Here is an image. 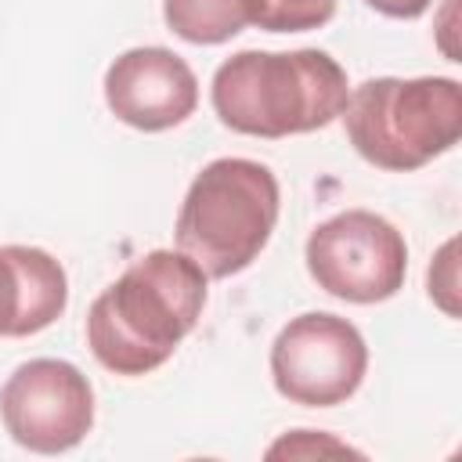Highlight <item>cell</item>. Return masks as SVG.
I'll return each instance as SVG.
<instances>
[{
    "label": "cell",
    "instance_id": "52a82bcc",
    "mask_svg": "<svg viewBox=\"0 0 462 462\" xmlns=\"http://www.w3.org/2000/svg\"><path fill=\"white\" fill-rule=\"evenodd\" d=\"M0 419L14 444L36 455L72 451L94 426V386L61 357H32L0 386Z\"/></svg>",
    "mask_w": 462,
    "mask_h": 462
},
{
    "label": "cell",
    "instance_id": "3957f363",
    "mask_svg": "<svg viewBox=\"0 0 462 462\" xmlns=\"http://www.w3.org/2000/svg\"><path fill=\"white\" fill-rule=\"evenodd\" d=\"M282 191L271 166L224 155L206 162L184 191L177 213V249L191 256L206 278L245 271L278 224Z\"/></svg>",
    "mask_w": 462,
    "mask_h": 462
},
{
    "label": "cell",
    "instance_id": "9c48e42d",
    "mask_svg": "<svg viewBox=\"0 0 462 462\" xmlns=\"http://www.w3.org/2000/svg\"><path fill=\"white\" fill-rule=\"evenodd\" d=\"M65 267L36 245H0V336L25 339L65 314Z\"/></svg>",
    "mask_w": 462,
    "mask_h": 462
},
{
    "label": "cell",
    "instance_id": "8fae6325",
    "mask_svg": "<svg viewBox=\"0 0 462 462\" xmlns=\"http://www.w3.org/2000/svg\"><path fill=\"white\" fill-rule=\"evenodd\" d=\"M336 14V0H260L256 25L267 32H307L321 29Z\"/></svg>",
    "mask_w": 462,
    "mask_h": 462
},
{
    "label": "cell",
    "instance_id": "5b68a950",
    "mask_svg": "<svg viewBox=\"0 0 462 462\" xmlns=\"http://www.w3.org/2000/svg\"><path fill=\"white\" fill-rule=\"evenodd\" d=\"M307 271L336 300L383 303L401 292L408 274L404 235L372 209H343L307 238Z\"/></svg>",
    "mask_w": 462,
    "mask_h": 462
},
{
    "label": "cell",
    "instance_id": "277c9868",
    "mask_svg": "<svg viewBox=\"0 0 462 462\" xmlns=\"http://www.w3.org/2000/svg\"><path fill=\"white\" fill-rule=\"evenodd\" d=\"M343 126L365 162L408 173L458 144L462 87L451 76L365 79L346 97Z\"/></svg>",
    "mask_w": 462,
    "mask_h": 462
},
{
    "label": "cell",
    "instance_id": "8992f818",
    "mask_svg": "<svg viewBox=\"0 0 462 462\" xmlns=\"http://www.w3.org/2000/svg\"><path fill=\"white\" fill-rule=\"evenodd\" d=\"M368 372V346L357 325L310 310L292 318L271 343L274 390L303 408H332L357 393Z\"/></svg>",
    "mask_w": 462,
    "mask_h": 462
},
{
    "label": "cell",
    "instance_id": "7a4b0ae2",
    "mask_svg": "<svg viewBox=\"0 0 462 462\" xmlns=\"http://www.w3.org/2000/svg\"><path fill=\"white\" fill-rule=\"evenodd\" d=\"M350 83L343 65L318 47L238 51L217 65L209 101L224 126L245 137H289L343 116Z\"/></svg>",
    "mask_w": 462,
    "mask_h": 462
},
{
    "label": "cell",
    "instance_id": "6da1fadb",
    "mask_svg": "<svg viewBox=\"0 0 462 462\" xmlns=\"http://www.w3.org/2000/svg\"><path fill=\"white\" fill-rule=\"evenodd\" d=\"M202 307V267L180 249H152L90 303L87 346L116 375H148L173 357Z\"/></svg>",
    "mask_w": 462,
    "mask_h": 462
},
{
    "label": "cell",
    "instance_id": "ba28073f",
    "mask_svg": "<svg viewBox=\"0 0 462 462\" xmlns=\"http://www.w3.org/2000/svg\"><path fill=\"white\" fill-rule=\"evenodd\" d=\"M105 101L119 123L159 134L195 112L199 79L191 65L166 47H130L105 72Z\"/></svg>",
    "mask_w": 462,
    "mask_h": 462
},
{
    "label": "cell",
    "instance_id": "4fadbf2b",
    "mask_svg": "<svg viewBox=\"0 0 462 462\" xmlns=\"http://www.w3.org/2000/svg\"><path fill=\"white\" fill-rule=\"evenodd\" d=\"M365 4L386 18H419L433 0H365Z\"/></svg>",
    "mask_w": 462,
    "mask_h": 462
},
{
    "label": "cell",
    "instance_id": "7c38bea8",
    "mask_svg": "<svg viewBox=\"0 0 462 462\" xmlns=\"http://www.w3.org/2000/svg\"><path fill=\"white\" fill-rule=\"evenodd\" d=\"M267 455L278 458V455H357V451H354L350 444L332 440L328 433H318V430H296V433L282 437L278 444H271Z\"/></svg>",
    "mask_w": 462,
    "mask_h": 462
},
{
    "label": "cell",
    "instance_id": "30bf717a",
    "mask_svg": "<svg viewBox=\"0 0 462 462\" xmlns=\"http://www.w3.org/2000/svg\"><path fill=\"white\" fill-rule=\"evenodd\" d=\"M256 14L260 0H162L170 32L199 47L227 43L245 25H256Z\"/></svg>",
    "mask_w": 462,
    "mask_h": 462
}]
</instances>
